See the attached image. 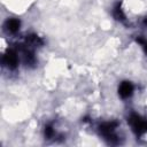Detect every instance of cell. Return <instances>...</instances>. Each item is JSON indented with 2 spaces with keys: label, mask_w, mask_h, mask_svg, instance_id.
Listing matches in <instances>:
<instances>
[{
  "label": "cell",
  "mask_w": 147,
  "mask_h": 147,
  "mask_svg": "<svg viewBox=\"0 0 147 147\" xmlns=\"http://www.w3.org/2000/svg\"><path fill=\"white\" fill-rule=\"evenodd\" d=\"M53 134H54V130L52 129V126L47 125V126L45 127V136H46L47 138H51V137H53Z\"/></svg>",
  "instance_id": "cell-8"
},
{
  "label": "cell",
  "mask_w": 147,
  "mask_h": 147,
  "mask_svg": "<svg viewBox=\"0 0 147 147\" xmlns=\"http://www.w3.org/2000/svg\"><path fill=\"white\" fill-rule=\"evenodd\" d=\"M117 126V123L116 122H107V123H103L99 126V130H100V133L111 144H115L117 141V137L115 134V129Z\"/></svg>",
  "instance_id": "cell-2"
},
{
  "label": "cell",
  "mask_w": 147,
  "mask_h": 147,
  "mask_svg": "<svg viewBox=\"0 0 147 147\" xmlns=\"http://www.w3.org/2000/svg\"><path fill=\"white\" fill-rule=\"evenodd\" d=\"M2 62L5 65H7L8 68H15L17 65V62H18V57H17V54L15 51L13 49H8L5 55H3V59H2Z\"/></svg>",
  "instance_id": "cell-3"
},
{
  "label": "cell",
  "mask_w": 147,
  "mask_h": 147,
  "mask_svg": "<svg viewBox=\"0 0 147 147\" xmlns=\"http://www.w3.org/2000/svg\"><path fill=\"white\" fill-rule=\"evenodd\" d=\"M127 122L131 125L133 132L138 137H140L147 132V119L146 118H142L141 116H139L137 114H132V115H130Z\"/></svg>",
  "instance_id": "cell-1"
},
{
  "label": "cell",
  "mask_w": 147,
  "mask_h": 147,
  "mask_svg": "<svg viewBox=\"0 0 147 147\" xmlns=\"http://www.w3.org/2000/svg\"><path fill=\"white\" fill-rule=\"evenodd\" d=\"M132 92H133V85H132L130 82H123V83L119 85L118 93H119V95H121L123 99H126V98L131 96Z\"/></svg>",
  "instance_id": "cell-4"
},
{
  "label": "cell",
  "mask_w": 147,
  "mask_h": 147,
  "mask_svg": "<svg viewBox=\"0 0 147 147\" xmlns=\"http://www.w3.org/2000/svg\"><path fill=\"white\" fill-rule=\"evenodd\" d=\"M25 41H26V44H28L29 46H32V47L42 45V40H41L38 36H36V34H29V36H26Z\"/></svg>",
  "instance_id": "cell-6"
},
{
  "label": "cell",
  "mask_w": 147,
  "mask_h": 147,
  "mask_svg": "<svg viewBox=\"0 0 147 147\" xmlns=\"http://www.w3.org/2000/svg\"><path fill=\"white\" fill-rule=\"evenodd\" d=\"M5 26L9 32H16L20 29V21L16 18H9V20H7Z\"/></svg>",
  "instance_id": "cell-5"
},
{
  "label": "cell",
  "mask_w": 147,
  "mask_h": 147,
  "mask_svg": "<svg viewBox=\"0 0 147 147\" xmlns=\"http://www.w3.org/2000/svg\"><path fill=\"white\" fill-rule=\"evenodd\" d=\"M144 23H145V25H147V17L145 18V22H144Z\"/></svg>",
  "instance_id": "cell-9"
},
{
  "label": "cell",
  "mask_w": 147,
  "mask_h": 147,
  "mask_svg": "<svg viewBox=\"0 0 147 147\" xmlns=\"http://www.w3.org/2000/svg\"><path fill=\"white\" fill-rule=\"evenodd\" d=\"M114 16H115L116 20H121V21H123L125 18V16H124V14H123V11H122V9H121L119 6H116L115 7V9H114Z\"/></svg>",
  "instance_id": "cell-7"
},
{
  "label": "cell",
  "mask_w": 147,
  "mask_h": 147,
  "mask_svg": "<svg viewBox=\"0 0 147 147\" xmlns=\"http://www.w3.org/2000/svg\"><path fill=\"white\" fill-rule=\"evenodd\" d=\"M145 49H146V53H147V44L145 45Z\"/></svg>",
  "instance_id": "cell-10"
}]
</instances>
